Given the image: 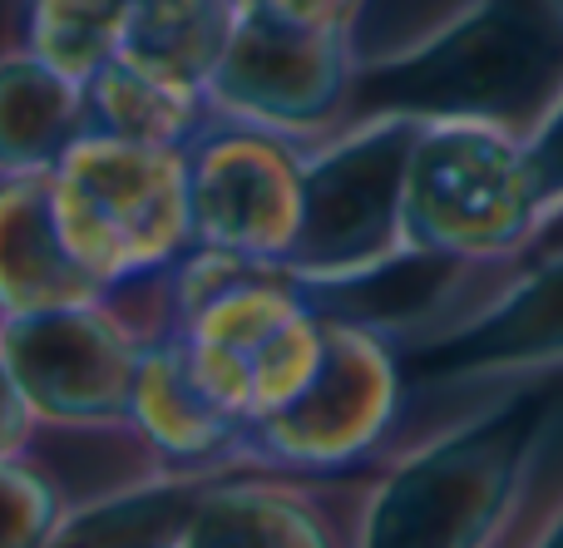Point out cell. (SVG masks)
Returning a JSON list of instances; mask_svg holds the SVG:
<instances>
[{
  "mask_svg": "<svg viewBox=\"0 0 563 548\" xmlns=\"http://www.w3.org/2000/svg\"><path fill=\"white\" fill-rule=\"evenodd\" d=\"M85 104H89V128L139 138V144L188 148L198 128L213 119V104H208L203 89L178 85V79L129 59L124 49L85 79Z\"/></svg>",
  "mask_w": 563,
  "mask_h": 548,
  "instance_id": "obj_16",
  "label": "cell"
},
{
  "mask_svg": "<svg viewBox=\"0 0 563 548\" xmlns=\"http://www.w3.org/2000/svg\"><path fill=\"white\" fill-rule=\"evenodd\" d=\"M406 381L426 391H495L563 376V243H544L485 297L420 332H396Z\"/></svg>",
  "mask_w": 563,
  "mask_h": 548,
  "instance_id": "obj_8",
  "label": "cell"
},
{
  "mask_svg": "<svg viewBox=\"0 0 563 548\" xmlns=\"http://www.w3.org/2000/svg\"><path fill=\"white\" fill-rule=\"evenodd\" d=\"M301 138L213 114L188 144V203L203 247L287 267L307 193Z\"/></svg>",
  "mask_w": 563,
  "mask_h": 548,
  "instance_id": "obj_10",
  "label": "cell"
},
{
  "mask_svg": "<svg viewBox=\"0 0 563 548\" xmlns=\"http://www.w3.org/2000/svg\"><path fill=\"white\" fill-rule=\"evenodd\" d=\"M563 89V25L549 0H470L410 49L361 59L356 99L410 114H485L519 134ZM361 109V114H366Z\"/></svg>",
  "mask_w": 563,
  "mask_h": 548,
  "instance_id": "obj_3",
  "label": "cell"
},
{
  "mask_svg": "<svg viewBox=\"0 0 563 548\" xmlns=\"http://www.w3.org/2000/svg\"><path fill=\"white\" fill-rule=\"evenodd\" d=\"M406 391L410 381L396 326L327 312V356L317 376L291 405L247 425L243 465L291 474H361L396 440Z\"/></svg>",
  "mask_w": 563,
  "mask_h": 548,
  "instance_id": "obj_6",
  "label": "cell"
},
{
  "mask_svg": "<svg viewBox=\"0 0 563 548\" xmlns=\"http://www.w3.org/2000/svg\"><path fill=\"white\" fill-rule=\"evenodd\" d=\"M247 5H263L282 20H297V25H321V30H356L366 0H247Z\"/></svg>",
  "mask_w": 563,
  "mask_h": 548,
  "instance_id": "obj_23",
  "label": "cell"
},
{
  "mask_svg": "<svg viewBox=\"0 0 563 548\" xmlns=\"http://www.w3.org/2000/svg\"><path fill=\"white\" fill-rule=\"evenodd\" d=\"M129 287L95 302H69L30 316H0V351L35 411L40 430H124L129 391L148 336L168 316L129 302Z\"/></svg>",
  "mask_w": 563,
  "mask_h": 548,
  "instance_id": "obj_7",
  "label": "cell"
},
{
  "mask_svg": "<svg viewBox=\"0 0 563 548\" xmlns=\"http://www.w3.org/2000/svg\"><path fill=\"white\" fill-rule=\"evenodd\" d=\"M549 5H554V15H559V25H563V0H549Z\"/></svg>",
  "mask_w": 563,
  "mask_h": 548,
  "instance_id": "obj_26",
  "label": "cell"
},
{
  "mask_svg": "<svg viewBox=\"0 0 563 548\" xmlns=\"http://www.w3.org/2000/svg\"><path fill=\"white\" fill-rule=\"evenodd\" d=\"M356 30H321L247 5L208 79L213 114L277 128L301 144L336 134L356 104Z\"/></svg>",
  "mask_w": 563,
  "mask_h": 548,
  "instance_id": "obj_9",
  "label": "cell"
},
{
  "mask_svg": "<svg viewBox=\"0 0 563 548\" xmlns=\"http://www.w3.org/2000/svg\"><path fill=\"white\" fill-rule=\"evenodd\" d=\"M544 243H563V203L544 217V233H539V243H534V247H544Z\"/></svg>",
  "mask_w": 563,
  "mask_h": 548,
  "instance_id": "obj_25",
  "label": "cell"
},
{
  "mask_svg": "<svg viewBox=\"0 0 563 548\" xmlns=\"http://www.w3.org/2000/svg\"><path fill=\"white\" fill-rule=\"evenodd\" d=\"M213 470H158L99 500L69 504L55 548H184V529Z\"/></svg>",
  "mask_w": 563,
  "mask_h": 548,
  "instance_id": "obj_15",
  "label": "cell"
},
{
  "mask_svg": "<svg viewBox=\"0 0 563 548\" xmlns=\"http://www.w3.org/2000/svg\"><path fill=\"white\" fill-rule=\"evenodd\" d=\"M544 233V183L515 124L485 114L420 119L406 168L410 262L509 272Z\"/></svg>",
  "mask_w": 563,
  "mask_h": 548,
  "instance_id": "obj_2",
  "label": "cell"
},
{
  "mask_svg": "<svg viewBox=\"0 0 563 548\" xmlns=\"http://www.w3.org/2000/svg\"><path fill=\"white\" fill-rule=\"evenodd\" d=\"M366 470L291 474L233 465L203 480L184 548H346L356 544Z\"/></svg>",
  "mask_w": 563,
  "mask_h": 548,
  "instance_id": "obj_11",
  "label": "cell"
},
{
  "mask_svg": "<svg viewBox=\"0 0 563 548\" xmlns=\"http://www.w3.org/2000/svg\"><path fill=\"white\" fill-rule=\"evenodd\" d=\"M243 0H134L124 55L208 94L218 59L238 30Z\"/></svg>",
  "mask_w": 563,
  "mask_h": 548,
  "instance_id": "obj_17",
  "label": "cell"
},
{
  "mask_svg": "<svg viewBox=\"0 0 563 548\" xmlns=\"http://www.w3.org/2000/svg\"><path fill=\"white\" fill-rule=\"evenodd\" d=\"M40 435V421L30 411L25 391H20L15 371H10L5 351H0V455H25Z\"/></svg>",
  "mask_w": 563,
  "mask_h": 548,
  "instance_id": "obj_22",
  "label": "cell"
},
{
  "mask_svg": "<svg viewBox=\"0 0 563 548\" xmlns=\"http://www.w3.org/2000/svg\"><path fill=\"white\" fill-rule=\"evenodd\" d=\"M529 158L539 168V183H544V217L563 203V89L559 99L534 119V128L525 134Z\"/></svg>",
  "mask_w": 563,
  "mask_h": 548,
  "instance_id": "obj_21",
  "label": "cell"
},
{
  "mask_svg": "<svg viewBox=\"0 0 563 548\" xmlns=\"http://www.w3.org/2000/svg\"><path fill=\"white\" fill-rule=\"evenodd\" d=\"M85 128V79L25 45L0 49V174H49Z\"/></svg>",
  "mask_w": 563,
  "mask_h": 548,
  "instance_id": "obj_14",
  "label": "cell"
},
{
  "mask_svg": "<svg viewBox=\"0 0 563 548\" xmlns=\"http://www.w3.org/2000/svg\"><path fill=\"white\" fill-rule=\"evenodd\" d=\"M134 0H20V45L45 65L89 79L124 45Z\"/></svg>",
  "mask_w": 563,
  "mask_h": 548,
  "instance_id": "obj_18",
  "label": "cell"
},
{
  "mask_svg": "<svg viewBox=\"0 0 563 548\" xmlns=\"http://www.w3.org/2000/svg\"><path fill=\"white\" fill-rule=\"evenodd\" d=\"M124 435L154 455L158 470H233L243 465L247 425L203 391L178 336L164 326L139 356Z\"/></svg>",
  "mask_w": 563,
  "mask_h": 548,
  "instance_id": "obj_12",
  "label": "cell"
},
{
  "mask_svg": "<svg viewBox=\"0 0 563 548\" xmlns=\"http://www.w3.org/2000/svg\"><path fill=\"white\" fill-rule=\"evenodd\" d=\"M525 544H544V548H563V494L559 500L544 504V514H534V519H525Z\"/></svg>",
  "mask_w": 563,
  "mask_h": 548,
  "instance_id": "obj_24",
  "label": "cell"
},
{
  "mask_svg": "<svg viewBox=\"0 0 563 548\" xmlns=\"http://www.w3.org/2000/svg\"><path fill=\"white\" fill-rule=\"evenodd\" d=\"M563 415V376L495 385L470 415L366 470L361 548H489L525 529Z\"/></svg>",
  "mask_w": 563,
  "mask_h": 548,
  "instance_id": "obj_1",
  "label": "cell"
},
{
  "mask_svg": "<svg viewBox=\"0 0 563 548\" xmlns=\"http://www.w3.org/2000/svg\"><path fill=\"white\" fill-rule=\"evenodd\" d=\"M69 514V494L35 455H0V548L55 544Z\"/></svg>",
  "mask_w": 563,
  "mask_h": 548,
  "instance_id": "obj_20",
  "label": "cell"
},
{
  "mask_svg": "<svg viewBox=\"0 0 563 548\" xmlns=\"http://www.w3.org/2000/svg\"><path fill=\"white\" fill-rule=\"evenodd\" d=\"M104 287L75 262L49 198V174H0V316L95 302Z\"/></svg>",
  "mask_w": 563,
  "mask_h": 548,
  "instance_id": "obj_13",
  "label": "cell"
},
{
  "mask_svg": "<svg viewBox=\"0 0 563 548\" xmlns=\"http://www.w3.org/2000/svg\"><path fill=\"white\" fill-rule=\"evenodd\" d=\"M49 198L75 262L104 292L164 277L194 253L188 148L85 128L49 168Z\"/></svg>",
  "mask_w": 563,
  "mask_h": 548,
  "instance_id": "obj_4",
  "label": "cell"
},
{
  "mask_svg": "<svg viewBox=\"0 0 563 548\" xmlns=\"http://www.w3.org/2000/svg\"><path fill=\"white\" fill-rule=\"evenodd\" d=\"M420 134L410 109H366L307 148L301 227L287 272L311 292L371 282L406 253V168Z\"/></svg>",
  "mask_w": 563,
  "mask_h": 548,
  "instance_id": "obj_5",
  "label": "cell"
},
{
  "mask_svg": "<svg viewBox=\"0 0 563 548\" xmlns=\"http://www.w3.org/2000/svg\"><path fill=\"white\" fill-rule=\"evenodd\" d=\"M321 356H327V306L311 297L301 312H291L287 322L257 346L253 356V421H267L282 405H291L311 385Z\"/></svg>",
  "mask_w": 563,
  "mask_h": 548,
  "instance_id": "obj_19",
  "label": "cell"
}]
</instances>
